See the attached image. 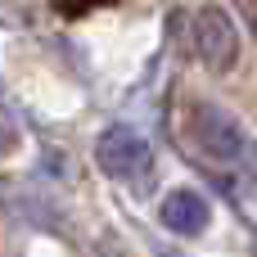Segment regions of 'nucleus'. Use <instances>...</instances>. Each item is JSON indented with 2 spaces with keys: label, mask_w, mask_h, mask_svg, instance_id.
Returning a JSON list of instances; mask_svg holds the SVG:
<instances>
[{
  "label": "nucleus",
  "mask_w": 257,
  "mask_h": 257,
  "mask_svg": "<svg viewBox=\"0 0 257 257\" xmlns=\"http://www.w3.org/2000/svg\"><path fill=\"white\" fill-rule=\"evenodd\" d=\"M185 145L212 167V172H221V167H239L244 158H248V136H244V126H239V117L235 113H226V108H217V104H208V99H190L185 104Z\"/></svg>",
  "instance_id": "f257e3e1"
},
{
  "label": "nucleus",
  "mask_w": 257,
  "mask_h": 257,
  "mask_svg": "<svg viewBox=\"0 0 257 257\" xmlns=\"http://www.w3.org/2000/svg\"><path fill=\"white\" fill-rule=\"evenodd\" d=\"M194 54L212 68V72H226V68H235V59H239V32H235V23H230V14L226 9H217V5H203L199 14H194Z\"/></svg>",
  "instance_id": "f03ea898"
},
{
  "label": "nucleus",
  "mask_w": 257,
  "mask_h": 257,
  "mask_svg": "<svg viewBox=\"0 0 257 257\" xmlns=\"http://www.w3.org/2000/svg\"><path fill=\"white\" fill-rule=\"evenodd\" d=\"M95 163H99L108 176H117V181L140 176V172L149 167V140H145L140 131H131V126H108V131L95 140Z\"/></svg>",
  "instance_id": "7ed1b4c3"
},
{
  "label": "nucleus",
  "mask_w": 257,
  "mask_h": 257,
  "mask_svg": "<svg viewBox=\"0 0 257 257\" xmlns=\"http://www.w3.org/2000/svg\"><path fill=\"white\" fill-rule=\"evenodd\" d=\"M208 221H212V208H208L203 194H194V190L167 194V203H163V226L167 230H176V235H203Z\"/></svg>",
  "instance_id": "20e7f679"
},
{
  "label": "nucleus",
  "mask_w": 257,
  "mask_h": 257,
  "mask_svg": "<svg viewBox=\"0 0 257 257\" xmlns=\"http://www.w3.org/2000/svg\"><path fill=\"white\" fill-rule=\"evenodd\" d=\"M63 18H81V14H90V9H99V5H117V0H50Z\"/></svg>",
  "instance_id": "39448f33"
}]
</instances>
